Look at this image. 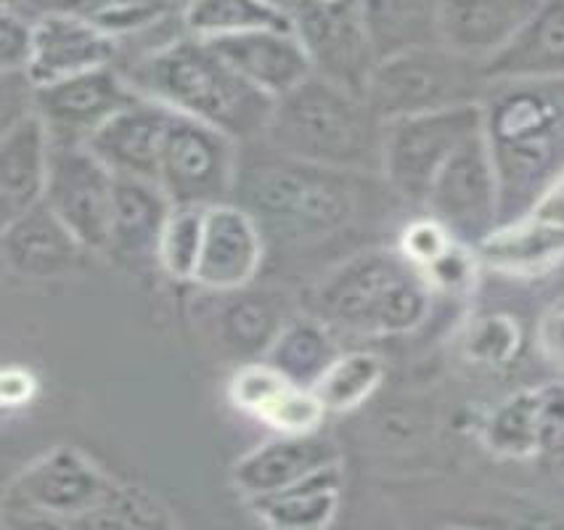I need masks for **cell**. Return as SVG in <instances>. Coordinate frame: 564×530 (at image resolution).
Instances as JSON below:
<instances>
[{
    "mask_svg": "<svg viewBox=\"0 0 564 530\" xmlns=\"http://www.w3.org/2000/svg\"><path fill=\"white\" fill-rule=\"evenodd\" d=\"M482 133L498 175L501 224H511L533 213L564 175V77L490 83Z\"/></svg>",
    "mask_w": 564,
    "mask_h": 530,
    "instance_id": "cell-1",
    "label": "cell"
},
{
    "mask_svg": "<svg viewBox=\"0 0 564 530\" xmlns=\"http://www.w3.org/2000/svg\"><path fill=\"white\" fill-rule=\"evenodd\" d=\"M262 143V152L247 154L234 202L258 220L262 237L286 247H307L350 231L360 215V183L369 173H345L294 160Z\"/></svg>",
    "mask_w": 564,
    "mask_h": 530,
    "instance_id": "cell-2",
    "label": "cell"
},
{
    "mask_svg": "<svg viewBox=\"0 0 564 530\" xmlns=\"http://www.w3.org/2000/svg\"><path fill=\"white\" fill-rule=\"evenodd\" d=\"M141 96L173 112L226 130L236 141H262L275 98L247 83L213 43L178 32L120 67Z\"/></svg>",
    "mask_w": 564,
    "mask_h": 530,
    "instance_id": "cell-3",
    "label": "cell"
},
{
    "mask_svg": "<svg viewBox=\"0 0 564 530\" xmlns=\"http://www.w3.org/2000/svg\"><path fill=\"white\" fill-rule=\"evenodd\" d=\"M262 141L311 165L382 175L384 120L364 96L318 75L275 98Z\"/></svg>",
    "mask_w": 564,
    "mask_h": 530,
    "instance_id": "cell-4",
    "label": "cell"
},
{
    "mask_svg": "<svg viewBox=\"0 0 564 530\" xmlns=\"http://www.w3.org/2000/svg\"><path fill=\"white\" fill-rule=\"evenodd\" d=\"M430 305L432 286L400 250L350 255L313 292V316L358 337L409 335L427 318Z\"/></svg>",
    "mask_w": 564,
    "mask_h": 530,
    "instance_id": "cell-5",
    "label": "cell"
},
{
    "mask_svg": "<svg viewBox=\"0 0 564 530\" xmlns=\"http://www.w3.org/2000/svg\"><path fill=\"white\" fill-rule=\"evenodd\" d=\"M6 509L24 512L32 526H167L162 509L111 483L75 448L51 451L17 475Z\"/></svg>",
    "mask_w": 564,
    "mask_h": 530,
    "instance_id": "cell-6",
    "label": "cell"
},
{
    "mask_svg": "<svg viewBox=\"0 0 564 530\" xmlns=\"http://www.w3.org/2000/svg\"><path fill=\"white\" fill-rule=\"evenodd\" d=\"M488 85L482 64L451 54L443 45H427L379 62L366 101L387 122L458 104H480Z\"/></svg>",
    "mask_w": 564,
    "mask_h": 530,
    "instance_id": "cell-7",
    "label": "cell"
},
{
    "mask_svg": "<svg viewBox=\"0 0 564 530\" xmlns=\"http://www.w3.org/2000/svg\"><path fill=\"white\" fill-rule=\"evenodd\" d=\"M477 133H482V101L387 120L382 149L384 183L403 202L424 207L445 162Z\"/></svg>",
    "mask_w": 564,
    "mask_h": 530,
    "instance_id": "cell-8",
    "label": "cell"
},
{
    "mask_svg": "<svg viewBox=\"0 0 564 530\" xmlns=\"http://www.w3.org/2000/svg\"><path fill=\"white\" fill-rule=\"evenodd\" d=\"M241 141L226 130L173 112L156 183L173 205L213 207L234 202Z\"/></svg>",
    "mask_w": 564,
    "mask_h": 530,
    "instance_id": "cell-9",
    "label": "cell"
},
{
    "mask_svg": "<svg viewBox=\"0 0 564 530\" xmlns=\"http://www.w3.org/2000/svg\"><path fill=\"white\" fill-rule=\"evenodd\" d=\"M292 28L313 75L366 98L379 58L358 0H305L292 14Z\"/></svg>",
    "mask_w": 564,
    "mask_h": 530,
    "instance_id": "cell-10",
    "label": "cell"
},
{
    "mask_svg": "<svg viewBox=\"0 0 564 530\" xmlns=\"http://www.w3.org/2000/svg\"><path fill=\"white\" fill-rule=\"evenodd\" d=\"M424 209L464 245L477 247L501 224V192L485 133L471 136L445 162L432 183Z\"/></svg>",
    "mask_w": 564,
    "mask_h": 530,
    "instance_id": "cell-11",
    "label": "cell"
},
{
    "mask_svg": "<svg viewBox=\"0 0 564 530\" xmlns=\"http://www.w3.org/2000/svg\"><path fill=\"white\" fill-rule=\"evenodd\" d=\"M115 173L85 143H54L48 205L88 252H107Z\"/></svg>",
    "mask_w": 564,
    "mask_h": 530,
    "instance_id": "cell-12",
    "label": "cell"
},
{
    "mask_svg": "<svg viewBox=\"0 0 564 530\" xmlns=\"http://www.w3.org/2000/svg\"><path fill=\"white\" fill-rule=\"evenodd\" d=\"M138 98L141 94L124 72L111 64L37 88L35 115L45 122L54 143H88L98 128Z\"/></svg>",
    "mask_w": 564,
    "mask_h": 530,
    "instance_id": "cell-13",
    "label": "cell"
},
{
    "mask_svg": "<svg viewBox=\"0 0 564 530\" xmlns=\"http://www.w3.org/2000/svg\"><path fill=\"white\" fill-rule=\"evenodd\" d=\"M265 258V237L258 220L236 202L207 207L205 245L194 284L209 292L247 290Z\"/></svg>",
    "mask_w": 564,
    "mask_h": 530,
    "instance_id": "cell-14",
    "label": "cell"
},
{
    "mask_svg": "<svg viewBox=\"0 0 564 530\" xmlns=\"http://www.w3.org/2000/svg\"><path fill=\"white\" fill-rule=\"evenodd\" d=\"M543 0H437V35L451 54L488 64L520 35Z\"/></svg>",
    "mask_w": 564,
    "mask_h": 530,
    "instance_id": "cell-15",
    "label": "cell"
},
{
    "mask_svg": "<svg viewBox=\"0 0 564 530\" xmlns=\"http://www.w3.org/2000/svg\"><path fill=\"white\" fill-rule=\"evenodd\" d=\"M120 56V41L80 17L43 11L35 19V51L28 77L37 88L67 80L101 67H111Z\"/></svg>",
    "mask_w": 564,
    "mask_h": 530,
    "instance_id": "cell-16",
    "label": "cell"
},
{
    "mask_svg": "<svg viewBox=\"0 0 564 530\" xmlns=\"http://www.w3.org/2000/svg\"><path fill=\"white\" fill-rule=\"evenodd\" d=\"M170 120L173 109L141 96L120 115L111 117L107 126L98 128L85 147L115 175L156 183Z\"/></svg>",
    "mask_w": 564,
    "mask_h": 530,
    "instance_id": "cell-17",
    "label": "cell"
},
{
    "mask_svg": "<svg viewBox=\"0 0 564 530\" xmlns=\"http://www.w3.org/2000/svg\"><path fill=\"white\" fill-rule=\"evenodd\" d=\"M228 392L236 409L260 419L275 433H316L326 417L316 390L292 382L265 358L239 366Z\"/></svg>",
    "mask_w": 564,
    "mask_h": 530,
    "instance_id": "cell-18",
    "label": "cell"
},
{
    "mask_svg": "<svg viewBox=\"0 0 564 530\" xmlns=\"http://www.w3.org/2000/svg\"><path fill=\"white\" fill-rule=\"evenodd\" d=\"M339 448L332 437L316 433H279L273 441L252 448L234 467V483L247 499L292 486L318 469L339 464Z\"/></svg>",
    "mask_w": 564,
    "mask_h": 530,
    "instance_id": "cell-19",
    "label": "cell"
},
{
    "mask_svg": "<svg viewBox=\"0 0 564 530\" xmlns=\"http://www.w3.org/2000/svg\"><path fill=\"white\" fill-rule=\"evenodd\" d=\"M231 67L265 96L281 98L313 75L311 58L294 28L254 30L245 35L207 41Z\"/></svg>",
    "mask_w": 564,
    "mask_h": 530,
    "instance_id": "cell-20",
    "label": "cell"
},
{
    "mask_svg": "<svg viewBox=\"0 0 564 530\" xmlns=\"http://www.w3.org/2000/svg\"><path fill=\"white\" fill-rule=\"evenodd\" d=\"M85 247L64 220L45 205L3 224V260L22 279H58L80 263Z\"/></svg>",
    "mask_w": 564,
    "mask_h": 530,
    "instance_id": "cell-21",
    "label": "cell"
},
{
    "mask_svg": "<svg viewBox=\"0 0 564 530\" xmlns=\"http://www.w3.org/2000/svg\"><path fill=\"white\" fill-rule=\"evenodd\" d=\"M48 128L35 112L3 128L0 141V213L3 224L24 215L45 199L51 170Z\"/></svg>",
    "mask_w": 564,
    "mask_h": 530,
    "instance_id": "cell-22",
    "label": "cell"
},
{
    "mask_svg": "<svg viewBox=\"0 0 564 530\" xmlns=\"http://www.w3.org/2000/svg\"><path fill=\"white\" fill-rule=\"evenodd\" d=\"M170 209L173 202L160 183L115 175L107 252L122 260L156 258Z\"/></svg>",
    "mask_w": 564,
    "mask_h": 530,
    "instance_id": "cell-23",
    "label": "cell"
},
{
    "mask_svg": "<svg viewBox=\"0 0 564 530\" xmlns=\"http://www.w3.org/2000/svg\"><path fill=\"white\" fill-rule=\"evenodd\" d=\"M485 77H564V0H543L520 35L485 64Z\"/></svg>",
    "mask_w": 564,
    "mask_h": 530,
    "instance_id": "cell-24",
    "label": "cell"
},
{
    "mask_svg": "<svg viewBox=\"0 0 564 530\" xmlns=\"http://www.w3.org/2000/svg\"><path fill=\"white\" fill-rule=\"evenodd\" d=\"M482 266L507 277H538L564 260V226L524 215L501 224L475 247Z\"/></svg>",
    "mask_w": 564,
    "mask_h": 530,
    "instance_id": "cell-25",
    "label": "cell"
},
{
    "mask_svg": "<svg viewBox=\"0 0 564 530\" xmlns=\"http://www.w3.org/2000/svg\"><path fill=\"white\" fill-rule=\"evenodd\" d=\"M339 490H343V467L332 464L292 486L249 499V507L268 528L318 530L329 526L337 515Z\"/></svg>",
    "mask_w": 564,
    "mask_h": 530,
    "instance_id": "cell-26",
    "label": "cell"
},
{
    "mask_svg": "<svg viewBox=\"0 0 564 530\" xmlns=\"http://www.w3.org/2000/svg\"><path fill=\"white\" fill-rule=\"evenodd\" d=\"M358 6L379 62L441 45L437 0H358Z\"/></svg>",
    "mask_w": 564,
    "mask_h": 530,
    "instance_id": "cell-27",
    "label": "cell"
},
{
    "mask_svg": "<svg viewBox=\"0 0 564 530\" xmlns=\"http://www.w3.org/2000/svg\"><path fill=\"white\" fill-rule=\"evenodd\" d=\"M343 356L329 324L318 316L290 318L265 353V361L303 388H316L318 379Z\"/></svg>",
    "mask_w": 564,
    "mask_h": 530,
    "instance_id": "cell-28",
    "label": "cell"
},
{
    "mask_svg": "<svg viewBox=\"0 0 564 530\" xmlns=\"http://www.w3.org/2000/svg\"><path fill=\"white\" fill-rule=\"evenodd\" d=\"M181 24L199 41H223L254 30L292 28V17L265 0H188L181 9Z\"/></svg>",
    "mask_w": 564,
    "mask_h": 530,
    "instance_id": "cell-29",
    "label": "cell"
},
{
    "mask_svg": "<svg viewBox=\"0 0 564 530\" xmlns=\"http://www.w3.org/2000/svg\"><path fill=\"white\" fill-rule=\"evenodd\" d=\"M245 290H236V300L226 305L220 316L223 339L241 356H260L265 358L268 348L279 332L284 329L286 313L273 294H241Z\"/></svg>",
    "mask_w": 564,
    "mask_h": 530,
    "instance_id": "cell-30",
    "label": "cell"
},
{
    "mask_svg": "<svg viewBox=\"0 0 564 530\" xmlns=\"http://www.w3.org/2000/svg\"><path fill=\"white\" fill-rule=\"evenodd\" d=\"M538 409H541L538 388L520 390L503 403H498L485 422V446L498 456H507V459L541 456V448H538Z\"/></svg>",
    "mask_w": 564,
    "mask_h": 530,
    "instance_id": "cell-31",
    "label": "cell"
},
{
    "mask_svg": "<svg viewBox=\"0 0 564 530\" xmlns=\"http://www.w3.org/2000/svg\"><path fill=\"white\" fill-rule=\"evenodd\" d=\"M170 0H45L43 11L80 17L94 22L117 41L135 37L170 17Z\"/></svg>",
    "mask_w": 564,
    "mask_h": 530,
    "instance_id": "cell-32",
    "label": "cell"
},
{
    "mask_svg": "<svg viewBox=\"0 0 564 530\" xmlns=\"http://www.w3.org/2000/svg\"><path fill=\"white\" fill-rule=\"evenodd\" d=\"M387 366L377 353L369 350H350L343 353L329 366L324 377L318 379L316 396L321 403L326 405V411H337V414H345V411L358 409L360 403H366L373 392L379 390V385L384 382Z\"/></svg>",
    "mask_w": 564,
    "mask_h": 530,
    "instance_id": "cell-33",
    "label": "cell"
},
{
    "mask_svg": "<svg viewBox=\"0 0 564 530\" xmlns=\"http://www.w3.org/2000/svg\"><path fill=\"white\" fill-rule=\"evenodd\" d=\"M205 220L207 207L199 205H173L167 215V224L162 228L160 260L162 271L178 281H194L199 268L202 245H205Z\"/></svg>",
    "mask_w": 564,
    "mask_h": 530,
    "instance_id": "cell-34",
    "label": "cell"
},
{
    "mask_svg": "<svg viewBox=\"0 0 564 530\" xmlns=\"http://www.w3.org/2000/svg\"><path fill=\"white\" fill-rule=\"evenodd\" d=\"M520 324L511 316H503V313H494V316H482L480 322L471 326L467 343H464V353H467L471 364L501 369L520 353Z\"/></svg>",
    "mask_w": 564,
    "mask_h": 530,
    "instance_id": "cell-35",
    "label": "cell"
},
{
    "mask_svg": "<svg viewBox=\"0 0 564 530\" xmlns=\"http://www.w3.org/2000/svg\"><path fill=\"white\" fill-rule=\"evenodd\" d=\"M456 241L458 239L441 224V220L432 218V215H424V218L411 220V224L400 231L398 250L403 252V258L411 260L419 271H424V268H430L435 260H441Z\"/></svg>",
    "mask_w": 564,
    "mask_h": 530,
    "instance_id": "cell-36",
    "label": "cell"
},
{
    "mask_svg": "<svg viewBox=\"0 0 564 530\" xmlns=\"http://www.w3.org/2000/svg\"><path fill=\"white\" fill-rule=\"evenodd\" d=\"M480 258H477L475 247L456 241L441 260H435L430 268H424V279L432 286V292H448L458 294L467 292L475 284L477 271H480Z\"/></svg>",
    "mask_w": 564,
    "mask_h": 530,
    "instance_id": "cell-37",
    "label": "cell"
},
{
    "mask_svg": "<svg viewBox=\"0 0 564 530\" xmlns=\"http://www.w3.org/2000/svg\"><path fill=\"white\" fill-rule=\"evenodd\" d=\"M35 19L28 11L3 9L0 14V67L3 72H28L35 51Z\"/></svg>",
    "mask_w": 564,
    "mask_h": 530,
    "instance_id": "cell-38",
    "label": "cell"
},
{
    "mask_svg": "<svg viewBox=\"0 0 564 530\" xmlns=\"http://www.w3.org/2000/svg\"><path fill=\"white\" fill-rule=\"evenodd\" d=\"M541 409H538V448L541 456H564V385H538Z\"/></svg>",
    "mask_w": 564,
    "mask_h": 530,
    "instance_id": "cell-39",
    "label": "cell"
},
{
    "mask_svg": "<svg viewBox=\"0 0 564 530\" xmlns=\"http://www.w3.org/2000/svg\"><path fill=\"white\" fill-rule=\"evenodd\" d=\"M538 343H541L543 356L551 364L564 366V305H556L543 316L541 329H538Z\"/></svg>",
    "mask_w": 564,
    "mask_h": 530,
    "instance_id": "cell-40",
    "label": "cell"
},
{
    "mask_svg": "<svg viewBox=\"0 0 564 530\" xmlns=\"http://www.w3.org/2000/svg\"><path fill=\"white\" fill-rule=\"evenodd\" d=\"M0 390H3L6 405H22L35 396V379L24 369H6Z\"/></svg>",
    "mask_w": 564,
    "mask_h": 530,
    "instance_id": "cell-41",
    "label": "cell"
},
{
    "mask_svg": "<svg viewBox=\"0 0 564 530\" xmlns=\"http://www.w3.org/2000/svg\"><path fill=\"white\" fill-rule=\"evenodd\" d=\"M530 215H535V218L541 220H549V224L564 226V175H560V179L554 181V186L541 196V202H538Z\"/></svg>",
    "mask_w": 564,
    "mask_h": 530,
    "instance_id": "cell-42",
    "label": "cell"
},
{
    "mask_svg": "<svg viewBox=\"0 0 564 530\" xmlns=\"http://www.w3.org/2000/svg\"><path fill=\"white\" fill-rule=\"evenodd\" d=\"M268 6H273V9H279L281 14H294V11L300 9V6L305 3V0H265Z\"/></svg>",
    "mask_w": 564,
    "mask_h": 530,
    "instance_id": "cell-43",
    "label": "cell"
},
{
    "mask_svg": "<svg viewBox=\"0 0 564 530\" xmlns=\"http://www.w3.org/2000/svg\"><path fill=\"white\" fill-rule=\"evenodd\" d=\"M170 3H173V6H178V9H183V6H186L188 0H170Z\"/></svg>",
    "mask_w": 564,
    "mask_h": 530,
    "instance_id": "cell-44",
    "label": "cell"
}]
</instances>
